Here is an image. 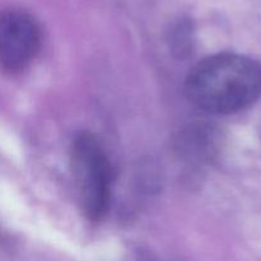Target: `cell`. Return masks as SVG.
Returning <instances> with one entry per match:
<instances>
[{
  "label": "cell",
  "mask_w": 261,
  "mask_h": 261,
  "mask_svg": "<svg viewBox=\"0 0 261 261\" xmlns=\"http://www.w3.org/2000/svg\"><path fill=\"white\" fill-rule=\"evenodd\" d=\"M37 20L19 9L0 12V68L18 73L30 65L41 46Z\"/></svg>",
  "instance_id": "obj_3"
},
{
  "label": "cell",
  "mask_w": 261,
  "mask_h": 261,
  "mask_svg": "<svg viewBox=\"0 0 261 261\" xmlns=\"http://www.w3.org/2000/svg\"><path fill=\"white\" fill-rule=\"evenodd\" d=\"M71 172L87 218L98 221L111 199L112 167L103 145L91 133H82L71 147Z\"/></svg>",
  "instance_id": "obj_2"
},
{
  "label": "cell",
  "mask_w": 261,
  "mask_h": 261,
  "mask_svg": "<svg viewBox=\"0 0 261 261\" xmlns=\"http://www.w3.org/2000/svg\"><path fill=\"white\" fill-rule=\"evenodd\" d=\"M189 101L206 114L231 115L261 96V65L240 54H217L199 61L185 81Z\"/></svg>",
  "instance_id": "obj_1"
}]
</instances>
